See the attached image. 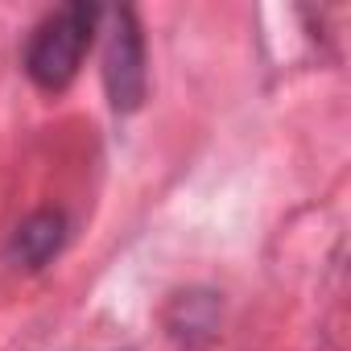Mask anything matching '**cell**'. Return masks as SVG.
<instances>
[{"instance_id": "obj_1", "label": "cell", "mask_w": 351, "mask_h": 351, "mask_svg": "<svg viewBox=\"0 0 351 351\" xmlns=\"http://www.w3.org/2000/svg\"><path fill=\"white\" fill-rule=\"evenodd\" d=\"M104 13H108V9L95 5V0H71V5L50 9V13L34 25L29 42H25V50H21V71H25V79H29L38 91H46V95L66 91V87L79 79V66H83L87 50L95 46V34H99V25H104Z\"/></svg>"}, {"instance_id": "obj_2", "label": "cell", "mask_w": 351, "mask_h": 351, "mask_svg": "<svg viewBox=\"0 0 351 351\" xmlns=\"http://www.w3.org/2000/svg\"><path fill=\"white\" fill-rule=\"evenodd\" d=\"M108 21V38H104V91L116 116H132L141 112L145 95H149V46H145V29L136 9L120 5L104 13Z\"/></svg>"}, {"instance_id": "obj_3", "label": "cell", "mask_w": 351, "mask_h": 351, "mask_svg": "<svg viewBox=\"0 0 351 351\" xmlns=\"http://www.w3.org/2000/svg\"><path fill=\"white\" fill-rule=\"evenodd\" d=\"M66 236H71L66 215L54 211V207H42V211L25 215V219L13 228V236H9V261H13L17 269L38 273V269H46V265L66 248Z\"/></svg>"}, {"instance_id": "obj_4", "label": "cell", "mask_w": 351, "mask_h": 351, "mask_svg": "<svg viewBox=\"0 0 351 351\" xmlns=\"http://www.w3.org/2000/svg\"><path fill=\"white\" fill-rule=\"evenodd\" d=\"M219 326V298L211 289H182L165 306V330L182 347H203L215 339Z\"/></svg>"}]
</instances>
